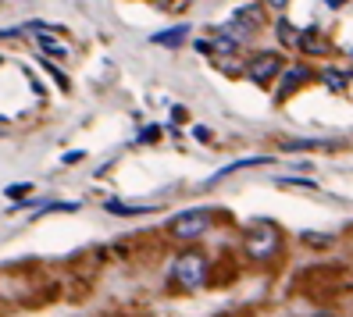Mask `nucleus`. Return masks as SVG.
<instances>
[{"label":"nucleus","instance_id":"2eb2a0df","mask_svg":"<svg viewBox=\"0 0 353 317\" xmlns=\"http://www.w3.org/2000/svg\"><path fill=\"white\" fill-rule=\"evenodd\" d=\"M29 193H32V182H14V185L4 189L8 200H22V196H29Z\"/></svg>","mask_w":353,"mask_h":317},{"label":"nucleus","instance_id":"f03ea898","mask_svg":"<svg viewBox=\"0 0 353 317\" xmlns=\"http://www.w3.org/2000/svg\"><path fill=\"white\" fill-rule=\"evenodd\" d=\"M172 278L182 285V289H200L207 282V257L200 249H185L179 253V260L172 267Z\"/></svg>","mask_w":353,"mask_h":317},{"label":"nucleus","instance_id":"ddd939ff","mask_svg":"<svg viewBox=\"0 0 353 317\" xmlns=\"http://www.w3.org/2000/svg\"><path fill=\"white\" fill-rule=\"evenodd\" d=\"M236 18H239L243 25H250L254 32H257V29L264 25V18H261V8H254V4H246V8H239V11H236Z\"/></svg>","mask_w":353,"mask_h":317},{"label":"nucleus","instance_id":"9b49d317","mask_svg":"<svg viewBox=\"0 0 353 317\" xmlns=\"http://www.w3.org/2000/svg\"><path fill=\"white\" fill-rule=\"evenodd\" d=\"M307 79H310V68H307V65L289 68V72H285V90L279 93V100H285V96H289V90H293V86H300V82H307Z\"/></svg>","mask_w":353,"mask_h":317},{"label":"nucleus","instance_id":"a211bd4d","mask_svg":"<svg viewBox=\"0 0 353 317\" xmlns=\"http://www.w3.org/2000/svg\"><path fill=\"white\" fill-rule=\"evenodd\" d=\"M43 68H47V72L54 75V82H57V86H61V90H68V79H65V75H61V72H57V68L50 65V61H43Z\"/></svg>","mask_w":353,"mask_h":317},{"label":"nucleus","instance_id":"6ab92c4d","mask_svg":"<svg viewBox=\"0 0 353 317\" xmlns=\"http://www.w3.org/2000/svg\"><path fill=\"white\" fill-rule=\"evenodd\" d=\"M157 136H161V129H157V125H150V129L139 132V143H157Z\"/></svg>","mask_w":353,"mask_h":317},{"label":"nucleus","instance_id":"dca6fc26","mask_svg":"<svg viewBox=\"0 0 353 317\" xmlns=\"http://www.w3.org/2000/svg\"><path fill=\"white\" fill-rule=\"evenodd\" d=\"M282 189H307V193H314L318 182H310V178H279Z\"/></svg>","mask_w":353,"mask_h":317},{"label":"nucleus","instance_id":"393cba45","mask_svg":"<svg viewBox=\"0 0 353 317\" xmlns=\"http://www.w3.org/2000/svg\"><path fill=\"white\" fill-rule=\"evenodd\" d=\"M350 57H353V50H350Z\"/></svg>","mask_w":353,"mask_h":317},{"label":"nucleus","instance_id":"423d86ee","mask_svg":"<svg viewBox=\"0 0 353 317\" xmlns=\"http://www.w3.org/2000/svg\"><path fill=\"white\" fill-rule=\"evenodd\" d=\"M261 164H272V157H246V161H232L228 167H221L218 175H211V182H221L225 175H236V172H243V167H261ZM207 182V185H211Z\"/></svg>","mask_w":353,"mask_h":317},{"label":"nucleus","instance_id":"20e7f679","mask_svg":"<svg viewBox=\"0 0 353 317\" xmlns=\"http://www.w3.org/2000/svg\"><path fill=\"white\" fill-rule=\"evenodd\" d=\"M246 75H250L254 82H261V86H268V82H272L279 72H282V57L279 54H254L250 61H246V68H243Z\"/></svg>","mask_w":353,"mask_h":317},{"label":"nucleus","instance_id":"5701e85b","mask_svg":"<svg viewBox=\"0 0 353 317\" xmlns=\"http://www.w3.org/2000/svg\"><path fill=\"white\" fill-rule=\"evenodd\" d=\"M328 4H332V8H343V0H328Z\"/></svg>","mask_w":353,"mask_h":317},{"label":"nucleus","instance_id":"f257e3e1","mask_svg":"<svg viewBox=\"0 0 353 317\" xmlns=\"http://www.w3.org/2000/svg\"><path fill=\"white\" fill-rule=\"evenodd\" d=\"M279 249H282V232L275 225H254V228H246L243 253L250 260H268V257H275Z\"/></svg>","mask_w":353,"mask_h":317},{"label":"nucleus","instance_id":"1a4fd4ad","mask_svg":"<svg viewBox=\"0 0 353 317\" xmlns=\"http://www.w3.org/2000/svg\"><path fill=\"white\" fill-rule=\"evenodd\" d=\"M328 139H285L282 143V150H289V154H296V150H328Z\"/></svg>","mask_w":353,"mask_h":317},{"label":"nucleus","instance_id":"0eeeda50","mask_svg":"<svg viewBox=\"0 0 353 317\" xmlns=\"http://www.w3.org/2000/svg\"><path fill=\"white\" fill-rule=\"evenodd\" d=\"M300 50L303 54H328V43L318 29H307V32H300Z\"/></svg>","mask_w":353,"mask_h":317},{"label":"nucleus","instance_id":"4be33fe9","mask_svg":"<svg viewBox=\"0 0 353 317\" xmlns=\"http://www.w3.org/2000/svg\"><path fill=\"white\" fill-rule=\"evenodd\" d=\"M268 4H272V8H279V11H282V8L289 4V0H268Z\"/></svg>","mask_w":353,"mask_h":317},{"label":"nucleus","instance_id":"39448f33","mask_svg":"<svg viewBox=\"0 0 353 317\" xmlns=\"http://www.w3.org/2000/svg\"><path fill=\"white\" fill-rule=\"evenodd\" d=\"M239 39L232 36V32H225V29H218L214 36H211V54H218V57H232V54H239Z\"/></svg>","mask_w":353,"mask_h":317},{"label":"nucleus","instance_id":"412c9836","mask_svg":"<svg viewBox=\"0 0 353 317\" xmlns=\"http://www.w3.org/2000/svg\"><path fill=\"white\" fill-rule=\"evenodd\" d=\"M82 157H86V154H82V150H72V154H65V164H79Z\"/></svg>","mask_w":353,"mask_h":317},{"label":"nucleus","instance_id":"f8f14e48","mask_svg":"<svg viewBox=\"0 0 353 317\" xmlns=\"http://www.w3.org/2000/svg\"><path fill=\"white\" fill-rule=\"evenodd\" d=\"M275 32H279V43L282 47H300V32L293 29V22H285V18H282V22L275 25Z\"/></svg>","mask_w":353,"mask_h":317},{"label":"nucleus","instance_id":"9d476101","mask_svg":"<svg viewBox=\"0 0 353 317\" xmlns=\"http://www.w3.org/2000/svg\"><path fill=\"white\" fill-rule=\"evenodd\" d=\"M36 43H39V50L50 54V57H68V47H65V43H57L50 32H36Z\"/></svg>","mask_w":353,"mask_h":317},{"label":"nucleus","instance_id":"4468645a","mask_svg":"<svg viewBox=\"0 0 353 317\" xmlns=\"http://www.w3.org/2000/svg\"><path fill=\"white\" fill-rule=\"evenodd\" d=\"M108 210L111 214H129V218L132 214H150V207H129V203H114V200L108 203Z\"/></svg>","mask_w":353,"mask_h":317},{"label":"nucleus","instance_id":"aec40b11","mask_svg":"<svg viewBox=\"0 0 353 317\" xmlns=\"http://www.w3.org/2000/svg\"><path fill=\"white\" fill-rule=\"evenodd\" d=\"M193 136H196L200 143H211V132H207V129H203V125H196V129H193Z\"/></svg>","mask_w":353,"mask_h":317},{"label":"nucleus","instance_id":"f3484780","mask_svg":"<svg viewBox=\"0 0 353 317\" xmlns=\"http://www.w3.org/2000/svg\"><path fill=\"white\" fill-rule=\"evenodd\" d=\"M321 79L328 82L332 90H346V75H343V72H336V68H325V75H321Z\"/></svg>","mask_w":353,"mask_h":317},{"label":"nucleus","instance_id":"7ed1b4c3","mask_svg":"<svg viewBox=\"0 0 353 317\" xmlns=\"http://www.w3.org/2000/svg\"><path fill=\"white\" fill-rule=\"evenodd\" d=\"M207 228H211V210H203V207L182 210V214H175V218H172V236H175V239H182V243L200 239Z\"/></svg>","mask_w":353,"mask_h":317},{"label":"nucleus","instance_id":"b1692460","mask_svg":"<svg viewBox=\"0 0 353 317\" xmlns=\"http://www.w3.org/2000/svg\"><path fill=\"white\" fill-rule=\"evenodd\" d=\"M314 317H336V314H328V310H321V314H314Z\"/></svg>","mask_w":353,"mask_h":317},{"label":"nucleus","instance_id":"6e6552de","mask_svg":"<svg viewBox=\"0 0 353 317\" xmlns=\"http://www.w3.org/2000/svg\"><path fill=\"white\" fill-rule=\"evenodd\" d=\"M185 36H190V25H175V29H168V32H154V43H157V47H179Z\"/></svg>","mask_w":353,"mask_h":317}]
</instances>
